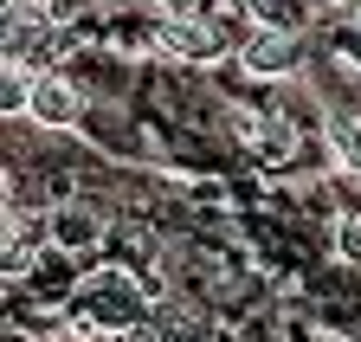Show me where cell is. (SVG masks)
<instances>
[{
  "instance_id": "obj_3",
  "label": "cell",
  "mask_w": 361,
  "mask_h": 342,
  "mask_svg": "<svg viewBox=\"0 0 361 342\" xmlns=\"http://www.w3.org/2000/svg\"><path fill=\"white\" fill-rule=\"evenodd\" d=\"M84 116H90V97L78 91L65 71L39 78V91H32V123H39V130H78Z\"/></svg>"
},
{
  "instance_id": "obj_8",
  "label": "cell",
  "mask_w": 361,
  "mask_h": 342,
  "mask_svg": "<svg viewBox=\"0 0 361 342\" xmlns=\"http://www.w3.org/2000/svg\"><path fill=\"white\" fill-rule=\"evenodd\" d=\"M329 149L361 175V116H329Z\"/></svg>"
},
{
  "instance_id": "obj_2",
  "label": "cell",
  "mask_w": 361,
  "mask_h": 342,
  "mask_svg": "<svg viewBox=\"0 0 361 342\" xmlns=\"http://www.w3.org/2000/svg\"><path fill=\"white\" fill-rule=\"evenodd\" d=\"M239 65L252 78H290L303 65V46H297V32H278V26H245L239 39Z\"/></svg>"
},
{
  "instance_id": "obj_4",
  "label": "cell",
  "mask_w": 361,
  "mask_h": 342,
  "mask_svg": "<svg viewBox=\"0 0 361 342\" xmlns=\"http://www.w3.org/2000/svg\"><path fill=\"white\" fill-rule=\"evenodd\" d=\"M155 46L168 52V59H180V65H219L226 59V39L207 26V20H161V32H155Z\"/></svg>"
},
{
  "instance_id": "obj_5",
  "label": "cell",
  "mask_w": 361,
  "mask_h": 342,
  "mask_svg": "<svg viewBox=\"0 0 361 342\" xmlns=\"http://www.w3.org/2000/svg\"><path fill=\"white\" fill-rule=\"evenodd\" d=\"M104 245V213L97 207H78V200H59L52 207V252H71V259H84V252Z\"/></svg>"
},
{
  "instance_id": "obj_1",
  "label": "cell",
  "mask_w": 361,
  "mask_h": 342,
  "mask_svg": "<svg viewBox=\"0 0 361 342\" xmlns=\"http://www.w3.org/2000/svg\"><path fill=\"white\" fill-rule=\"evenodd\" d=\"M149 297L155 278H135L123 265H90L71 284V336H135L149 323Z\"/></svg>"
},
{
  "instance_id": "obj_11",
  "label": "cell",
  "mask_w": 361,
  "mask_h": 342,
  "mask_svg": "<svg viewBox=\"0 0 361 342\" xmlns=\"http://www.w3.org/2000/svg\"><path fill=\"white\" fill-rule=\"evenodd\" d=\"M155 7H161L168 20H188V13H194V0H155Z\"/></svg>"
},
{
  "instance_id": "obj_7",
  "label": "cell",
  "mask_w": 361,
  "mask_h": 342,
  "mask_svg": "<svg viewBox=\"0 0 361 342\" xmlns=\"http://www.w3.org/2000/svg\"><path fill=\"white\" fill-rule=\"evenodd\" d=\"M32 91H39V71L7 65V84H0V110H7V116H32Z\"/></svg>"
},
{
  "instance_id": "obj_9",
  "label": "cell",
  "mask_w": 361,
  "mask_h": 342,
  "mask_svg": "<svg viewBox=\"0 0 361 342\" xmlns=\"http://www.w3.org/2000/svg\"><path fill=\"white\" fill-rule=\"evenodd\" d=\"M336 65H342V71H361V20L336 39Z\"/></svg>"
},
{
  "instance_id": "obj_15",
  "label": "cell",
  "mask_w": 361,
  "mask_h": 342,
  "mask_svg": "<svg viewBox=\"0 0 361 342\" xmlns=\"http://www.w3.org/2000/svg\"><path fill=\"white\" fill-rule=\"evenodd\" d=\"M355 20H361V7H355Z\"/></svg>"
},
{
  "instance_id": "obj_13",
  "label": "cell",
  "mask_w": 361,
  "mask_h": 342,
  "mask_svg": "<svg viewBox=\"0 0 361 342\" xmlns=\"http://www.w3.org/2000/svg\"><path fill=\"white\" fill-rule=\"evenodd\" d=\"M65 342H110V336H65Z\"/></svg>"
},
{
  "instance_id": "obj_6",
  "label": "cell",
  "mask_w": 361,
  "mask_h": 342,
  "mask_svg": "<svg viewBox=\"0 0 361 342\" xmlns=\"http://www.w3.org/2000/svg\"><path fill=\"white\" fill-rule=\"evenodd\" d=\"M239 7H245L252 26H278V32H297V39H303L316 0H239Z\"/></svg>"
},
{
  "instance_id": "obj_12",
  "label": "cell",
  "mask_w": 361,
  "mask_h": 342,
  "mask_svg": "<svg viewBox=\"0 0 361 342\" xmlns=\"http://www.w3.org/2000/svg\"><path fill=\"white\" fill-rule=\"evenodd\" d=\"M316 7H361V0H316Z\"/></svg>"
},
{
  "instance_id": "obj_10",
  "label": "cell",
  "mask_w": 361,
  "mask_h": 342,
  "mask_svg": "<svg viewBox=\"0 0 361 342\" xmlns=\"http://www.w3.org/2000/svg\"><path fill=\"white\" fill-rule=\"evenodd\" d=\"M336 252H342L348 265H361V220H342L336 226Z\"/></svg>"
},
{
  "instance_id": "obj_14",
  "label": "cell",
  "mask_w": 361,
  "mask_h": 342,
  "mask_svg": "<svg viewBox=\"0 0 361 342\" xmlns=\"http://www.w3.org/2000/svg\"><path fill=\"white\" fill-rule=\"evenodd\" d=\"M129 342H161V336H142V329H135V336H129Z\"/></svg>"
}]
</instances>
